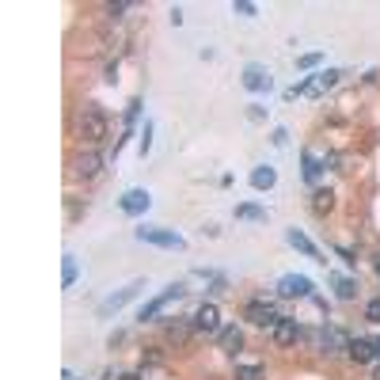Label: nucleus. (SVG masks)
Masks as SVG:
<instances>
[{"mask_svg":"<svg viewBox=\"0 0 380 380\" xmlns=\"http://www.w3.org/2000/svg\"><path fill=\"white\" fill-rule=\"evenodd\" d=\"M373 346H376V358H380V339H376V342H373Z\"/></svg>","mask_w":380,"mask_h":380,"instance_id":"obj_38","label":"nucleus"},{"mask_svg":"<svg viewBox=\"0 0 380 380\" xmlns=\"http://www.w3.org/2000/svg\"><path fill=\"white\" fill-rule=\"evenodd\" d=\"M133 236L141 240V244L164 247V251H183V247H187V240H183L179 232H171V228H148V225H141Z\"/></svg>","mask_w":380,"mask_h":380,"instance_id":"obj_2","label":"nucleus"},{"mask_svg":"<svg viewBox=\"0 0 380 380\" xmlns=\"http://www.w3.org/2000/svg\"><path fill=\"white\" fill-rule=\"evenodd\" d=\"M270 141H274V145H285V141H289V129H282V126H277V129H274V137H270Z\"/></svg>","mask_w":380,"mask_h":380,"instance_id":"obj_34","label":"nucleus"},{"mask_svg":"<svg viewBox=\"0 0 380 380\" xmlns=\"http://www.w3.org/2000/svg\"><path fill=\"white\" fill-rule=\"evenodd\" d=\"M190 327L202 331V335H221V331H225V327H221V308H217L213 301H206V304H202V308L190 316Z\"/></svg>","mask_w":380,"mask_h":380,"instance_id":"obj_5","label":"nucleus"},{"mask_svg":"<svg viewBox=\"0 0 380 380\" xmlns=\"http://www.w3.org/2000/svg\"><path fill=\"white\" fill-rule=\"evenodd\" d=\"M285 240H289V244H293V247H296V251H301L304 258H312V263H323V258H320V247L312 244V240L304 236L301 228H289V232H285Z\"/></svg>","mask_w":380,"mask_h":380,"instance_id":"obj_12","label":"nucleus"},{"mask_svg":"<svg viewBox=\"0 0 380 380\" xmlns=\"http://www.w3.org/2000/svg\"><path fill=\"white\" fill-rule=\"evenodd\" d=\"M236 380H266L263 365H236Z\"/></svg>","mask_w":380,"mask_h":380,"instance_id":"obj_23","label":"nucleus"},{"mask_svg":"<svg viewBox=\"0 0 380 380\" xmlns=\"http://www.w3.org/2000/svg\"><path fill=\"white\" fill-rule=\"evenodd\" d=\"M225 289H228V277H225V274H213V277H209V293H213V296H221Z\"/></svg>","mask_w":380,"mask_h":380,"instance_id":"obj_26","label":"nucleus"},{"mask_svg":"<svg viewBox=\"0 0 380 380\" xmlns=\"http://www.w3.org/2000/svg\"><path fill=\"white\" fill-rule=\"evenodd\" d=\"M77 274H80L77 258H72V255H65V274H61V285H65V289H72V285H77Z\"/></svg>","mask_w":380,"mask_h":380,"instance_id":"obj_22","label":"nucleus"},{"mask_svg":"<svg viewBox=\"0 0 380 380\" xmlns=\"http://www.w3.org/2000/svg\"><path fill=\"white\" fill-rule=\"evenodd\" d=\"M107 137H110V122H107L103 107L88 103L84 110H80V141H84L88 148H96V145H103Z\"/></svg>","mask_w":380,"mask_h":380,"instance_id":"obj_1","label":"nucleus"},{"mask_svg":"<svg viewBox=\"0 0 380 380\" xmlns=\"http://www.w3.org/2000/svg\"><path fill=\"white\" fill-rule=\"evenodd\" d=\"M247 122H266V107L251 103V107H247Z\"/></svg>","mask_w":380,"mask_h":380,"instance_id":"obj_31","label":"nucleus"},{"mask_svg":"<svg viewBox=\"0 0 380 380\" xmlns=\"http://www.w3.org/2000/svg\"><path fill=\"white\" fill-rule=\"evenodd\" d=\"M331 209H335V190H327V187L312 190V213H316V217H327Z\"/></svg>","mask_w":380,"mask_h":380,"instance_id":"obj_16","label":"nucleus"},{"mask_svg":"<svg viewBox=\"0 0 380 380\" xmlns=\"http://www.w3.org/2000/svg\"><path fill=\"white\" fill-rule=\"evenodd\" d=\"M274 183H277V171L270 168V164H263V168L251 171V187L255 190H274Z\"/></svg>","mask_w":380,"mask_h":380,"instance_id":"obj_18","label":"nucleus"},{"mask_svg":"<svg viewBox=\"0 0 380 380\" xmlns=\"http://www.w3.org/2000/svg\"><path fill=\"white\" fill-rule=\"evenodd\" d=\"M373 380H380V365H376V369H373Z\"/></svg>","mask_w":380,"mask_h":380,"instance_id":"obj_37","label":"nucleus"},{"mask_svg":"<svg viewBox=\"0 0 380 380\" xmlns=\"http://www.w3.org/2000/svg\"><path fill=\"white\" fill-rule=\"evenodd\" d=\"M126 12H129V4H126V0H118V4H107V15H110V20H122Z\"/></svg>","mask_w":380,"mask_h":380,"instance_id":"obj_30","label":"nucleus"},{"mask_svg":"<svg viewBox=\"0 0 380 380\" xmlns=\"http://www.w3.org/2000/svg\"><path fill=\"white\" fill-rule=\"evenodd\" d=\"M342 80V69H327V72H316V77H308V96L320 99L323 91H331Z\"/></svg>","mask_w":380,"mask_h":380,"instance_id":"obj_11","label":"nucleus"},{"mask_svg":"<svg viewBox=\"0 0 380 380\" xmlns=\"http://www.w3.org/2000/svg\"><path fill=\"white\" fill-rule=\"evenodd\" d=\"M232 12H236V15H247V20H251V15H258V8L251 4V0H232Z\"/></svg>","mask_w":380,"mask_h":380,"instance_id":"obj_25","label":"nucleus"},{"mask_svg":"<svg viewBox=\"0 0 380 380\" xmlns=\"http://www.w3.org/2000/svg\"><path fill=\"white\" fill-rule=\"evenodd\" d=\"M99 171H103V156H99L96 148H80V152L72 156V175H77V179H96Z\"/></svg>","mask_w":380,"mask_h":380,"instance_id":"obj_7","label":"nucleus"},{"mask_svg":"<svg viewBox=\"0 0 380 380\" xmlns=\"http://www.w3.org/2000/svg\"><path fill=\"white\" fill-rule=\"evenodd\" d=\"M277 296H312V282L304 274H285L282 282H277Z\"/></svg>","mask_w":380,"mask_h":380,"instance_id":"obj_10","label":"nucleus"},{"mask_svg":"<svg viewBox=\"0 0 380 380\" xmlns=\"http://www.w3.org/2000/svg\"><path fill=\"white\" fill-rule=\"evenodd\" d=\"M320 61H323V53H301V58H296V65H301V69H316Z\"/></svg>","mask_w":380,"mask_h":380,"instance_id":"obj_29","label":"nucleus"},{"mask_svg":"<svg viewBox=\"0 0 380 380\" xmlns=\"http://www.w3.org/2000/svg\"><path fill=\"white\" fill-rule=\"evenodd\" d=\"M164 331H168V339H175V342H183V339H187V323H179V320H168V323H164Z\"/></svg>","mask_w":380,"mask_h":380,"instance_id":"obj_24","label":"nucleus"},{"mask_svg":"<svg viewBox=\"0 0 380 380\" xmlns=\"http://www.w3.org/2000/svg\"><path fill=\"white\" fill-rule=\"evenodd\" d=\"M346 354H350V361H369V358L376 354V346L369 339H350L346 342Z\"/></svg>","mask_w":380,"mask_h":380,"instance_id":"obj_17","label":"nucleus"},{"mask_svg":"<svg viewBox=\"0 0 380 380\" xmlns=\"http://www.w3.org/2000/svg\"><path fill=\"white\" fill-rule=\"evenodd\" d=\"M296 339H301V323H296L293 316H282V323L274 327V342L277 346H293Z\"/></svg>","mask_w":380,"mask_h":380,"instance_id":"obj_13","label":"nucleus"},{"mask_svg":"<svg viewBox=\"0 0 380 380\" xmlns=\"http://www.w3.org/2000/svg\"><path fill=\"white\" fill-rule=\"evenodd\" d=\"M179 296H183V285H179V282L168 285L160 296H152L148 304H141V312H137V323H156V320H160V312L168 308L171 301H179Z\"/></svg>","mask_w":380,"mask_h":380,"instance_id":"obj_3","label":"nucleus"},{"mask_svg":"<svg viewBox=\"0 0 380 380\" xmlns=\"http://www.w3.org/2000/svg\"><path fill=\"white\" fill-rule=\"evenodd\" d=\"M331 285H335V296H339V301H354V296H358V282H354V277L335 274V277H331Z\"/></svg>","mask_w":380,"mask_h":380,"instance_id":"obj_20","label":"nucleus"},{"mask_svg":"<svg viewBox=\"0 0 380 380\" xmlns=\"http://www.w3.org/2000/svg\"><path fill=\"white\" fill-rule=\"evenodd\" d=\"M320 171H323V160H320V156L301 152V175H304V183H316Z\"/></svg>","mask_w":380,"mask_h":380,"instance_id":"obj_19","label":"nucleus"},{"mask_svg":"<svg viewBox=\"0 0 380 380\" xmlns=\"http://www.w3.org/2000/svg\"><path fill=\"white\" fill-rule=\"evenodd\" d=\"M217 342H221V350H225L228 358H236L240 350H244V331H240V327H225L217 335Z\"/></svg>","mask_w":380,"mask_h":380,"instance_id":"obj_14","label":"nucleus"},{"mask_svg":"<svg viewBox=\"0 0 380 380\" xmlns=\"http://www.w3.org/2000/svg\"><path fill=\"white\" fill-rule=\"evenodd\" d=\"M346 335H342V331H335V327H323L320 331V350L323 354H335V350H346Z\"/></svg>","mask_w":380,"mask_h":380,"instance_id":"obj_15","label":"nucleus"},{"mask_svg":"<svg viewBox=\"0 0 380 380\" xmlns=\"http://www.w3.org/2000/svg\"><path fill=\"white\" fill-rule=\"evenodd\" d=\"M141 289H145V282H129L126 289H118V293L103 296V301H99V308H96V312H99V316H103V320H107V316H114V312H118V308H126V304L133 301V296L141 293Z\"/></svg>","mask_w":380,"mask_h":380,"instance_id":"obj_4","label":"nucleus"},{"mask_svg":"<svg viewBox=\"0 0 380 380\" xmlns=\"http://www.w3.org/2000/svg\"><path fill=\"white\" fill-rule=\"evenodd\" d=\"M373 266H376V277H380V255H376V263H373Z\"/></svg>","mask_w":380,"mask_h":380,"instance_id":"obj_36","label":"nucleus"},{"mask_svg":"<svg viewBox=\"0 0 380 380\" xmlns=\"http://www.w3.org/2000/svg\"><path fill=\"white\" fill-rule=\"evenodd\" d=\"M240 84H244L247 91H255V96H263V91H270L274 88V77H270V69L266 65H244V77H240Z\"/></svg>","mask_w":380,"mask_h":380,"instance_id":"obj_6","label":"nucleus"},{"mask_svg":"<svg viewBox=\"0 0 380 380\" xmlns=\"http://www.w3.org/2000/svg\"><path fill=\"white\" fill-rule=\"evenodd\" d=\"M152 152V122H145V129H141V156H148Z\"/></svg>","mask_w":380,"mask_h":380,"instance_id":"obj_27","label":"nucleus"},{"mask_svg":"<svg viewBox=\"0 0 380 380\" xmlns=\"http://www.w3.org/2000/svg\"><path fill=\"white\" fill-rule=\"evenodd\" d=\"M148 206H152V198H148L145 187H133V190H126L122 198H118V209H122L126 217H141Z\"/></svg>","mask_w":380,"mask_h":380,"instance_id":"obj_9","label":"nucleus"},{"mask_svg":"<svg viewBox=\"0 0 380 380\" xmlns=\"http://www.w3.org/2000/svg\"><path fill=\"white\" fill-rule=\"evenodd\" d=\"M145 361H148V365H160V361H164V354H160V346H148V354H145Z\"/></svg>","mask_w":380,"mask_h":380,"instance_id":"obj_33","label":"nucleus"},{"mask_svg":"<svg viewBox=\"0 0 380 380\" xmlns=\"http://www.w3.org/2000/svg\"><path fill=\"white\" fill-rule=\"evenodd\" d=\"M236 217L240 221H266V209L255 206V202H244V206H236Z\"/></svg>","mask_w":380,"mask_h":380,"instance_id":"obj_21","label":"nucleus"},{"mask_svg":"<svg viewBox=\"0 0 380 380\" xmlns=\"http://www.w3.org/2000/svg\"><path fill=\"white\" fill-rule=\"evenodd\" d=\"M365 320L369 323H380V296H373V301L365 304Z\"/></svg>","mask_w":380,"mask_h":380,"instance_id":"obj_28","label":"nucleus"},{"mask_svg":"<svg viewBox=\"0 0 380 380\" xmlns=\"http://www.w3.org/2000/svg\"><path fill=\"white\" fill-rule=\"evenodd\" d=\"M114 380H141V373H118Z\"/></svg>","mask_w":380,"mask_h":380,"instance_id":"obj_35","label":"nucleus"},{"mask_svg":"<svg viewBox=\"0 0 380 380\" xmlns=\"http://www.w3.org/2000/svg\"><path fill=\"white\" fill-rule=\"evenodd\" d=\"M335 251H339V258H342V263H346V266H358V255L350 251V247H335Z\"/></svg>","mask_w":380,"mask_h":380,"instance_id":"obj_32","label":"nucleus"},{"mask_svg":"<svg viewBox=\"0 0 380 380\" xmlns=\"http://www.w3.org/2000/svg\"><path fill=\"white\" fill-rule=\"evenodd\" d=\"M244 320L255 323V327H270V331L282 323V316H277V312H274L266 301H251V304H247V308H244Z\"/></svg>","mask_w":380,"mask_h":380,"instance_id":"obj_8","label":"nucleus"}]
</instances>
